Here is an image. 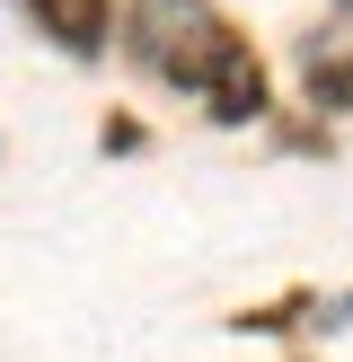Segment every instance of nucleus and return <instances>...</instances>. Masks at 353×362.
<instances>
[{"instance_id": "obj_1", "label": "nucleus", "mask_w": 353, "mask_h": 362, "mask_svg": "<svg viewBox=\"0 0 353 362\" xmlns=\"http://www.w3.org/2000/svg\"><path fill=\"white\" fill-rule=\"evenodd\" d=\"M124 35H133V53L159 71V80L194 88V98L212 88V71H221L229 45H239V35L221 27V9H212V0H133Z\"/></svg>"}, {"instance_id": "obj_2", "label": "nucleus", "mask_w": 353, "mask_h": 362, "mask_svg": "<svg viewBox=\"0 0 353 362\" xmlns=\"http://www.w3.org/2000/svg\"><path fill=\"white\" fill-rule=\"evenodd\" d=\"M203 98H212V115H221V124L265 115V71H256V53H247V45H229V62L212 71V88H203Z\"/></svg>"}, {"instance_id": "obj_3", "label": "nucleus", "mask_w": 353, "mask_h": 362, "mask_svg": "<svg viewBox=\"0 0 353 362\" xmlns=\"http://www.w3.org/2000/svg\"><path fill=\"white\" fill-rule=\"evenodd\" d=\"M35 27H53L62 53H97L106 45V0H27Z\"/></svg>"}]
</instances>
